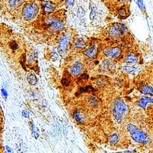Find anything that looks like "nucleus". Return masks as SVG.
I'll return each mask as SVG.
<instances>
[{
    "label": "nucleus",
    "mask_w": 153,
    "mask_h": 153,
    "mask_svg": "<svg viewBox=\"0 0 153 153\" xmlns=\"http://www.w3.org/2000/svg\"><path fill=\"white\" fill-rule=\"evenodd\" d=\"M127 112V107L123 100L121 98L115 100L113 105L112 113L118 122L120 123L122 122Z\"/></svg>",
    "instance_id": "1"
},
{
    "label": "nucleus",
    "mask_w": 153,
    "mask_h": 153,
    "mask_svg": "<svg viewBox=\"0 0 153 153\" xmlns=\"http://www.w3.org/2000/svg\"><path fill=\"white\" fill-rule=\"evenodd\" d=\"M44 28L49 32H56L63 28V22L62 19L56 16H50L45 19L42 24Z\"/></svg>",
    "instance_id": "2"
},
{
    "label": "nucleus",
    "mask_w": 153,
    "mask_h": 153,
    "mask_svg": "<svg viewBox=\"0 0 153 153\" xmlns=\"http://www.w3.org/2000/svg\"><path fill=\"white\" fill-rule=\"evenodd\" d=\"M127 128L132 139L136 142L141 143L148 142V137L146 134L142 130L138 128L136 125L130 124L127 125Z\"/></svg>",
    "instance_id": "3"
},
{
    "label": "nucleus",
    "mask_w": 153,
    "mask_h": 153,
    "mask_svg": "<svg viewBox=\"0 0 153 153\" xmlns=\"http://www.w3.org/2000/svg\"><path fill=\"white\" fill-rule=\"evenodd\" d=\"M38 11V5L36 3L32 2L25 5L22 10V16L25 20H30L36 17Z\"/></svg>",
    "instance_id": "4"
},
{
    "label": "nucleus",
    "mask_w": 153,
    "mask_h": 153,
    "mask_svg": "<svg viewBox=\"0 0 153 153\" xmlns=\"http://www.w3.org/2000/svg\"><path fill=\"white\" fill-rule=\"evenodd\" d=\"M71 40V35L69 33L64 34L59 40V50L62 53H66L68 49L69 42Z\"/></svg>",
    "instance_id": "5"
},
{
    "label": "nucleus",
    "mask_w": 153,
    "mask_h": 153,
    "mask_svg": "<svg viewBox=\"0 0 153 153\" xmlns=\"http://www.w3.org/2000/svg\"><path fill=\"white\" fill-rule=\"evenodd\" d=\"M103 53L107 57L117 58L121 53V49L118 47H114L111 49L105 48L103 50Z\"/></svg>",
    "instance_id": "6"
},
{
    "label": "nucleus",
    "mask_w": 153,
    "mask_h": 153,
    "mask_svg": "<svg viewBox=\"0 0 153 153\" xmlns=\"http://www.w3.org/2000/svg\"><path fill=\"white\" fill-rule=\"evenodd\" d=\"M84 55L89 58H94L97 53V47L96 44L90 46L85 50L84 51Z\"/></svg>",
    "instance_id": "7"
},
{
    "label": "nucleus",
    "mask_w": 153,
    "mask_h": 153,
    "mask_svg": "<svg viewBox=\"0 0 153 153\" xmlns=\"http://www.w3.org/2000/svg\"><path fill=\"white\" fill-rule=\"evenodd\" d=\"M82 68V64L79 61H76L75 63H74L71 67V73L74 76H77L81 72Z\"/></svg>",
    "instance_id": "8"
},
{
    "label": "nucleus",
    "mask_w": 153,
    "mask_h": 153,
    "mask_svg": "<svg viewBox=\"0 0 153 153\" xmlns=\"http://www.w3.org/2000/svg\"><path fill=\"white\" fill-rule=\"evenodd\" d=\"M153 103V98L148 97L146 96H143L140 98L139 101H138L137 104L139 107H140L142 109H145V107L147 104V103Z\"/></svg>",
    "instance_id": "9"
},
{
    "label": "nucleus",
    "mask_w": 153,
    "mask_h": 153,
    "mask_svg": "<svg viewBox=\"0 0 153 153\" xmlns=\"http://www.w3.org/2000/svg\"><path fill=\"white\" fill-rule=\"evenodd\" d=\"M109 35L112 37H119L121 34H123L118 24L111 26L109 29Z\"/></svg>",
    "instance_id": "10"
},
{
    "label": "nucleus",
    "mask_w": 153,
    "mask_h": 153,
    "mask_svg": "<svg viewBox=\"0 0 153 153\" xmlns=\"http://www.w3.org/2000/svg\"><path fill=\"white\" fill-rule=\"evenodd\" d=\"M73 117L74 119L78 123H82L85 120L84 114L80 111H74L73 113Z\"/></svg>",
    "instance_id": "11"
},
{
    "label": "nucleus",
    "mask_w": 153,
    "mask_h": 153,
    "mask_svg": "<svg viewBox=\"0 0 153 153\" xmlns=\"http://www.w3.org/2000/svg\"><path fill=\"white\" fill-rule=\"evenodd\" d=\"M140 90L141 92L145 94L153 95V88L149 85H145V84L142 85L140 88Z\"/></svg>",
    "instance_id": "12"
},
{
    "label": "nucleus",
    "mask_w": 153,
    "mask_h": 153,
    "mask_svg": "<svg viewBox=\"0 0 153 153\" xmlns=\"http://www.w3.org/2000/svg\"><path fill=\"white\" fill-rule=\"evenodd\" d=\"M44 11L47 13H50L54 10L55 8V5L51 2H45V4L44 5Z\"/></svg>",
    "instance_id": "13"
},
{
    "label": "nucleus",
    "mask_w": 153,
    "mask_h": 153,
    "mask_svg": "<svg viewBox=\"0 0 153 153\" xmlns=\"http://www.w3.org/2000/svg\"><path fill=\"white\" fill-rule=\"evenodd\" d=\"M137 61V58L134 56L133 53H128L126 58H125V61L127 63H134Z\"/></svg>",
    "instance_id": "14"
},
{
    "label": "nucleus",
    "mask_w": 153,
    "mask_h": 153,
    "mask_svg": "<svg viewBox=\"0 0 153 153\" xmlns=\"http://www.w3.org/2000/svg\"><path fill=\"white\" fill-rule=\"evenodd\" d=\"M24 0H9V4L11 7H19L23 4Z\"/></svg>",
    "instance_id": "15"
},
{
    "label": "nucleus",
    "mask_w": 153,
    "mask_h": 153,
    "mask_svg": "<svg viewBox=\"0 0 153 153\" xmlns=\"http://www.w3.org/2000/svg\"><path fill=\"white\" fill-rule=\"evenodd\" d=\"M119 139H120L119 136H118V134H117V133H113V134H112L109 136V143H110L111 145H114V144L117 143L118 142Z\"/></svg>",
    "instance_id": "16"
},
{
    "label": "nucleus",
    "mask_w": 153,
    "mask_h": 153,
    "mask_svg": "<svg viewBox=\"0 0 153 153\" xmlns=\"http://www.w3.org/2000/svg\"><path fill=\"white\" fill-rule=\"evenodd\" d=\"M27 81L28 82L31 84V85H35L36 83V77L35 76V74H33V73H30L27 77Z\"/></svg>",
    "instance_id": "17"
},
{
    "label": "nucleus",
    "mask_w": 153,
    "mask_h": 153,
    "mask_svg": "<svg viewBox=\"0 0 153 153\" xmlns=\"http://www.w3.org/2000/svg\"><path fill=\"white\" fill-rule=\"evenodd\" d=\"M74 44L76 47H79V48H82L84 47L85 46V44L84 43V41L81 40V39H78V38H76L74 41Z\"/></svg>",
    "instance_id": "18"
},
{
    "label": "nucleus",
    "mask_w": 153,
    "mask_h": 153,
    "mask_svg": "<svg viewBox=\"0 0 153 153\" xmlns=\"http://www.w3.org/2000/svg\"><path fill=\"white\" fill-rule=\"evenodd\" d=\"M123 70L125 72L131 73V72H134V71H136L137 70V68L135 67H131V66L126 65V66H124L123 67Z\"/></svg>",
    "instance_id": "19"
},
{
    "label": "nucleus",
    "mask_w": 153,
    "mask_h": 153,
    "mask_svg": "<svg viewBox=\"0 0 153 153\" xmlns=\"http://www.w3.org/2000/svg\"><path fill=\"white\" fill-rule=\"evenodd\" d=\"M134 1H136V2L137 3L138 7L140 8V9L142 11H144L145 10V7H144V4H143V2L142 0H134Z\"/></svg>",
    "instance_id": "20"
},
{
    "label": "nucleus",
    "mask_w": 153,
    "mask_h": 153,
    "mask_svg": "<svg viewBox=\"0 0 153 153\" xmlns=\"http://www.w3.org/2000/svg\"><path fill=\"white\" fill-rule=\"evenodd\" d=\"M84 13H85V12H84V10L82 9V8L81 7H79L78 8V16L79 17H81L84 15Z\"/></svg>",
    "instance_id": "21"
},
{
    "label": "nucleus",
    "mask_w": 153,
    "mask_h": 153,
    "mask_svg": "<svg viewBox=\"0 0 153 153\" xmlns=\"http://www.w3.org/2000/svg\"><path fill=\"white\" fill-rule=\"evenodd\" d=\"M119 14H120V15L121 17H125V16H126V14H127L125 9H124V8H121L120 9V10H119Z\"/></svg>",
    "instance_id": "22"
},
{
    "label": "nucleus",
    "mask_w": 153,
    "mask_h": 153,
    "mask_svg": "<svg viewBox=\"0 0 153 153\" xmlns=\"http://www.w3.org/2000/svg\"><path fill=\"white\" fill-rule=\"evenodd\" d=\"M96 11L94 10H92V11H91L90 13V18L91 20H93L96 16Z\"/></svg>",
    "instance_id": "23"
},
{
    "label": "nucleus",
    "mask_w": 153,
    "mask_h": 153,
    "mask_svg": "<svg viewBox=\"0 0 153 153\" xmlns=\"http://www.w3.org/2000/svg\"><path fill=\"white\" fill-rule=\"evenodd\" d=\"M22 115H23L24 117H25V118H28V117H29V112H28L27 110H22Z\"/></svg>",
    "instance_id": "24"
},
{
    "label": "nucleus",
    "mask_w": 153,
    "mask_h": 153,
    "mask_svg": "<svg viewBox=\"0 0 153 153\" xmlns=\"http://www.w3.org/2000/svg\"><path fill=\"white\" fill-rule=\"evenodd\" d=\"M1 92H2V96L4 97H5V98H7V91L4 89H2V90H1Z\"/></svg>",
    "instance_id": "25"
},
{
    "label": "nucleus",
    "mask_w": 153,
    "mask_h": 153,
    "mask_svg": "<svg viewBox=\"0 0 153 153\" xmlns=\"http://www.w3.org/2000/svg\"><path fill=\"white\" fill-rule=\"evenodd\" d=\"M74 2V0H67V3L68 4H72Z\"/></svg>",
    "instance_id": "26"
},
{
    "label": "nucleus",
    "mask_w": 153,
    "mask_h": 153,
    "mask_svg": "<svg viewBox=\"0 0 153 153\" xmlns=\"http://www.w3.org/2000/svg\"><path fill=\"white\" fill-rule=\"evenodd\" d=\"M121 1H126V0H120Z\"/></svg>",
    "instance_id": "27"
}]
</instances>
